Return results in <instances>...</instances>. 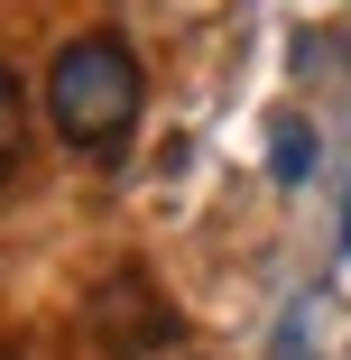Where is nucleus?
I'll use <instances>...</instances> for the list:
<instances>
[{"label": "nucleus", "instance_id": "obj_1", "mask_svg": "<svg viewBox=\"0 0 351 360\" xmlns=\"http://www.w3.org/2000/svg\"><path fill=\"white\" fill-rule=\"evenodd\" d=\"M139 111H148V75H139V46L93 28V37H65L56 65H46V120L65 148L84 158H111L120 139L139 129Z\"/></svg>", "mask_w": 351, "mask_h": 360}, {"label": "nucleus", "instance_id": "obj_2", "mask_svg": "<svg viewBox=\"0 0 351 360\" xmlns=\"http://www.w3.org/2000/svg\"><path fill=\"white\" fill-rule=\"evenodd\" d=\"M93 333H102L111 360H158V351L176 342V314H167V296H158L139 268H120L102 296H93Z\"/></svg>", "mask_w": 351, "mask_h": 360}, {"label": "nucleus", "instance_id": "obj_4", "mask_svg": "<svg viewBox=\"0 0 351 360\" xmlns=\"http://www.w3.org/2000/svg\"><path fill=\"white\" fill-rule=\"evenodd\" d=\"M268 167H277V176H287V185H296V176L314 167V129H305L296 111H287V120H277V129H268Z\"/></svg>", "mask_w": 351, "mask_h": 360}, {"label": "nucleus", "instance_id": "obj_5", "mask_svg": "<svg viewBox=\"0 0 351 360\" xmlns=\"http://www.w3.org/2000/svg\"><path fill=\"white\" fill-rule=\"evenodd\" d=\"M268 360H314V305H296L287 323H277V342H268Z\"/></svg>", "mask_w": 351, "mask_h": 360}, {"label": "nucleus", "instance_id": "obj_6", "mask_svg": "<svg viewBox=\"0 0 351 360\" xmlns=\"http://www.w3.org/2000/svg\"><path fill=\"white\" fill-rule=\"evenodd\" d=\"M342 250H351V203H342Z\"/></svg>", "mask_w": 351, "mask_h": 360}, {"label": "nucleus", "instance_id": "obj_3", "mask_svg": "<svg viewBox=\"0 0 351 360\" xmlns=\"http://www.w3.org/2000/svg\"><path fill=\"white\" fill-rule=\"evenodd\" d=\"M19 158H28V111H19V84H10V65H0V185L19 176Z\"/></svg>", "mask_w": 351, "mask_h": 360}]
</instances>
